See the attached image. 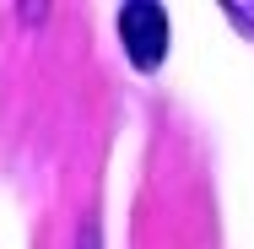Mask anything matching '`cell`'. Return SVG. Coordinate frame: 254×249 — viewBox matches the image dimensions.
<instances>
[{
    "label": "cell",
    "instance_id": "1",
    "mask_svg": "<svg viewBox=\"0 0 254 249\" xmlns=\"http://www.w3.org/2000/svg\"><path fill=\"white\" fill-rule=\"evenodd\" d=\"M119 38H125V54L135 60V71H157L168 54V11L152 0H130L119 11Z\"/></svg>",
    "mask_w": 254,
    "mask_h": 249
},
{
    "label": "cell",
    "instance_id": "2",
    "mask_svg": "<svg viewBox=\"0 0 254 249\" xmlns=\"http://www.w3.org/2000/svg\"><path fill=\"white\" fill-rule=\"evenodd\" d=\"M227 16H238L244 27H254V5H244V0H227Z\"/></svg>",
    "mask_w": 254,
    "mask_h": 249
}]
</instances>
